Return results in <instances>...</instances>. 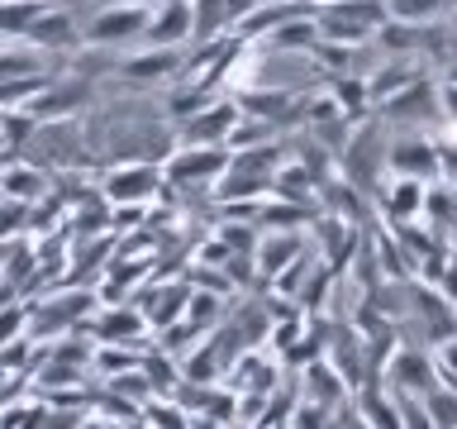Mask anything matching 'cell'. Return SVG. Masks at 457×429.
Listing matches in <instances>:
<instances>
[{
  "mask_svg": "<svg viewBox=\"0 0 457 429\" xmlns=\"http://www.w3.org/2000/svg\"><path fill=\"white\" fill-rule=\"evenodd\" d=\"M448 81H457V57H448Z\"/></svg>",
  "mask_w": 457,
  "mask_h": 429,
  "instance_id": "obj_36",
  "label": "cell"
},
{
  "mask_svg": "<svg viewBox=\"0 0 457 429\" xmlns=\"http://www.w3.org/2000/svg\"><path fill=\"white\" fill-rule=\"evenodd\" d=\"M438 120H448V129H457V81L448 77L438 81Z\"/></svg>",
  "mask_w": 457,
  "mask_h": 429,
  "instance_id": "obj_33",
  "label": "cell"
},
{
  "mask_svg": "<svg viewBox=\"0 0 457 429\" xmlns=\"http://www.w3.org/2000/svg\"><path fill=\"white\" fill-rule=\"evenodd\" d=\"M91 105V77H53L48 81V91L34 96L24 105V114H34L38 124H48V120H77V114Z\"/></svg>",
  "mask_w": 457,
  "mask_h": 429,
  "instance_id": "obj_7",
  "label": "cell"
},
{
  "mask_svg": "<svg viewBox=\"0 0 457 429\" xmlns=\"http://www.w3.org/2000/svg\"><path fill=\"white\" fill-rule=\"evenodd\" d=\"M371 114H377V120H400V124L434 120V114H438V81L414 77L410 86H400L395 96H386L381 105H371Z\"/></svg>",
  "mask_w": 457,
  "mask_h": 429,
  "instance_id": "obj_11",
  "label": "cell"
},
{
  "mask_svg": "<svg viewBox=\"0 0 457 429\" xmlns=\"http://www.w3.org/2000/svg\"><path fill=\"white\" fill-rule=\"evenodd\" d=\"M148 48H186L191 43V0H162L148 10V29H143Z\"/></svg>",
  "mask_w": 457,
  "mask_h": 429,
  "instance_id": "obj_13",
  "label": "cell"
},
{
  "mask_svg": "<svg viewBox=\"0 0 457 429\" xmlns=\"http://www.w3.org/2000/svg\"><path fill=\"white\" fill-rule=\"evenodd\" d=\"M162 191H167L162 163H114L100 181L105 206H153Z\"/></svg>",
  "mask_w": 457,
  "mask_h": 429,
  "instance_id": "obj_4",
  "label": "cell"
},
{
  "mask_svg": "<svg viewBox=\"0 0 457 429\" xmlns=\"http://www.w3.org/2000/svg\"><path fill=\"white\" fill-rule=\"evenodd\" d=\"M434 181H420V177H391L381 186L377 206L386 214V224H410V220H424V196Z\"/></svg>",
  "mask_w": 457,
  "mask_h": 429,
  "instance_id": "obj_14",
  "label": "cell"
},
{
  "mask_svg": "<svg viewBox=\"0 0 457 429\" xmlns=\"http://www.w3.org/2000/svg\"><path fill=\"white\" fill-rule=\"evenodd\" d=\"M48 191H53V172L48 167L29 163V157H10V163L0 167V196L24 200V206H38Z\"/></svg>",
  "mask_w": 457,
  "mask_h": 429,
  "instance_id": "obj_15",
  "label": "cell"
},
{
  "mask_svg": "<svg viewBox=\"0 0 457 429\" xmlns=\"http://www.w3.org/2000/svg\"><path fill=\"white\" fill-rule=\"evenodd\" d=\"M386 20H391V14H386V0H328V5H314V29H320V38L348 43V48L371 43Z\"/></svg>",
  "mask_w": 457,
  "mask_h": 429,
  "instance_id": "obj_2",
  "label": "cell"
},
{
  "mask_svg": "<svg viewBox=\"0 0 457 429\" xmlns=\"http://www.w3.org/2000/svg\"><path fill=\"white\" fill-rule=\"evenodd\" d=\"M134 5H148V0H134Z\"/></svg>",
  "mask_w": 457,
  "mask_h": 429,
  "instance_id": "obj_37",
  "label": "cell"
},
{
  "mask_svg": "<svg viewBox=\"0 0 457 429\" xmlns=\"http://www.w3.org/2000/svg\"><path fill=\"white\" fill-rule=\"evenodd\" d=\"M443 10H453V0H386V14L410 24H434Z\"/></svg>",
  "mask_w": 457,
  "mask_h": 429,
  "instance_id": "obj_25",
  "label": "cell"
},
{
  "mask_svg": "<svg viewBox=\"0 0 457 429\" xmlns=\"http://www.w3.org/2000/svg\"><path fill=\"white\" fill-rule=\"evenodd\" d=\"M24 43H29V48H38V53H71L81 43V34H77V24H71L67 10H53L48 5L34 20V29L24 34Z\"/></svg>",
  "mask_w": 457,
  "mask_h": 429,
  "instance_id": "obj_18",
  "label": "cell"
},
{
  "mask_svg": "<svg viewBox=\"0 0 457 429\" xmlns=\"http://www.w3.org/2000/svg\"><path fill=\"white\" fill-rule=\"evenodd\" d=\"M386 148H391V139L381 134V120L377 114H367V120H357L348 129V143L338 148V177L353 181L362 196H381V167H386Z\"/></svg>",
  "mask_w": 457,
  "mask_h": 429,
  "instance_id": "obj_1",
  "label": "cell"
},
{
  "mask_svg": "<svg viewBox=\"0 0 457 429\" xmlns=\"http://www.w3.org/2000/svg\"><path fill=\"white\" fill-rule=\"evenodd\" d=\"M248 10H253V0H191V43H186V48L234 34Z\"/></svg>",
  "mask_w": 457,
  "mask_h": 429,
  "instance_id": "obj_12",
  "label": "cell"
},
{
  "mask_svg": "<svg viewBox=\"0 0 457 429\" xmlns=\"http://www.w3.org/2000/svg\"><path fill=\"white\" fill-rule=\"evenodd\" d=\"M48 10L43 0H0V38H20L34 29V20Z\"/></svg>",
  "mask_w": 457,
  "mask_h": 429,
  "instance_id": "obj_22",
  "label": "cell"
},
{
  "mask_svg": "<svg viewBox=\"0 0 457 429\" xmlns=\"http://www.w3.org/2000/svg\"><path fill=\"white\" fill-rule=\"evenodd\" d=\"M305 220H320L314 206H295V200H281V196H267L257 206V234H277V229H300Z\"/></svg>",
  "mask_w": 457,
  "mask_h": 429,
  "instance_id": "obj_19",
  "label": "cell"
},
{
  "mask_svg": "<svg viewBox=\"0 0 457 429\" xmlns=\"http://www.w3.org/2000/svg\"><path fill=\"white\" fill-rule=\"evenodd\" d=\"M420 400H424L428 420H434L438 429H457V391L453 386H434V391L420 396Z\"/></svg>",
  "mask_w": 457,
  "mask_h": 429,
  "instance_id": "obj_27",
  "label": "cell"
},
{
  "mask_svg": "<svg viewBox=\"0 0 457 429\" xmlns=\"http://www.w3.org/2000/svg\"><path fill=\"white\" fill-rule=\"evenodd\" d=\"M91 367L100 372V377H120V372H134L143 367V353L138 349H129V343H96V353H91Z\"/></svg>",
  "mask_w": 457,
  "mask_h": 429,
  "instance_id": "obj_23",
  "label": "cell"
},
{
  "mask_svg": "<svg viewBox=\"0 0 457 429\" xmlns=\"http://www.w3.org/2000/svg\"><path fill=\"white\" fill-rule=\"evenodd\" d=\"M228 167V148L224 143H177L162 163L167 191H210L220 181V172Z\"/></svg>",
  "mask_w": 457,
  "mask_h": 429,
  "instance_id": "obj_3",
  "label": "cell"
},
{
  "mask_svg": "<svg viewBox=\"0 0 457 429\" xmlns=\"http://www.w3.org/2000/svg\"><path fill=\"white\" fill-rule=\"evenodd\" d=\"M381 382L391 386L395 396H428V391L438 386L434 353L414 349V343H400V349H391V358H386V367H381Z\"/></svg>",
  "mask_w": 457,
  "mask_h": 429,
  "instance_id": "obj_6",
  "label": "cell"
},
{
  "mask_svg": "<svg viewBox=\"0 0 457 429\" xmlns=\"http://www.w3.org/2000/svg\"><path fill=\"white\" fill-rule=\"evenodd\" d=\"M148 10L153 5H134V0H114L86 24V43L91 48H114V43H129V38H143L148 29Z\"/></svg>",
  "mask_w": 457,
  "mask_h": 429,
  "instance_id": "obj_8",
  "label": "cell"
},
{
  "mask_svg": "<svg viewBox=\"0 0 457 429\" xmlns=\"http://www.w3.org/2000/svg\"><path fill=\"white\" fill-rule=\"evenodd\" d=\"M143 372H148V382H153V396H177V382H186L181 367L167 358V349H148V353H143Z\"/></svg>",
  "mask_w": 457,
  "mask_h": 429,
  "instance_id": "obj_24",
  "label": "cell"
},
{
  "mask_svg": "<svg viewBox=\"0 0 457 429\" xmlns=\"http://www.w3.org/2000/svg\"><path fill=\"white\" fill-rule=\"evenodd\" d=\"M186 67V48H148L138 57H124L120 72L134 86H153V81H177Z\"/></svg>",
  "mask_w": 457,
  "mask_h": 429,
  "instance_id": "obj_16",
  "label": "cell"
},
{
  "mask_svg": "<svg viewBox=\"0 0 457 429\" xmlns=\"http://www.w3.org/2000/svg\"><path fill=\"white\" fill-rule=\"evenodd\" d=\"M300 253H305V234H300V229H277V234H257L253 263H257V272L271 282L281 267H291Z\"/></svg>",
  "mask_w": 457,
  "mask_h": 429,
  "instance_id": "obj_17",
  "label": "cell"
},
{
  "mask_svg": "<svg viewBox=\"0 0 457 429\" xmlns=\"http://www.w3.org/2000/svg\"><path fill=\"white\" fill-rule=\"evenodd\" d=\"M438 291L448 296V306L457 310V253H448V267H443V277H438Z\"/></svg>",
  "mask_w": 457,
  "mask_h": 429,
  "instance_id": "obj_34",
  "label": "cell"
},
{
  "mask_svg": "<svg viewBox=\"0 0 457 429\" xmlns=\"http://www.w3.org/2000/svg\"><path fill=\"white\" fill-rule=\"evenodd\" d=\"M400 425H405V429H438L434 420H428V410H424L420 396H400Z\"/></svg>",
  "mask_w": 457,
  "mask_h": 429,
  "instance_id": "obj_31",
  "label": "cell"
},
{
  "mask_svg": "<svg viewBox=\"0 0 457 429\" xmlns=\"http://www.w3.org/2000/svg\"><path fill=\"white\" fill-rule=\"evenodd\" d=\"M29 210H34V206L0 196V243H10L14 234H20V229H29Z\"/></svg>",
  "mask_w": 457,
  "mask_h": 429,
  "instance_id": "obj_28",
  "label": "cell"
},
{
  "mask_svg": "<svg viewBox=\"0 0 457 429\" xmlns=\"http://www.w3.org/2000/svg\"><path fill=\"white\" fill-rule=\"evenodd\" d=\"M238 120H243V110L234 105V96H220L214 105L177 124V143H224L228 148V134H234Z\"/></svg>",
  "mask_w": 457,
  "mask_h": 429,
  "instance_id": "obj_10",
  "label": "cell"
},
{
  "mask_svg": "<svg viewBox=\"0 0 457 429\" xmlns=\"http://www.w3.org/2000/svg\"><path fill=\"white\" fill-rule=\"evenodd\" d=\"M314 38H320L314 14H295V20H286L281 29H271V34H267V53H310Z\"/></svg>",
  "mask_w": 457,
  "mask_h": 429,
  "instance_id": "obj_21",
  "label": "cell"
},
{
  "mask_svg": "<svg viewBox=\"0 0 457 429\" xmlns=\"http://www.w3.org/2000/svg\"><path fill=\"white\" fill-rule=\"evenodd\" d=\"M0 120H5V110H0Z\"/></svg>",
  "mask_w": 457,
  "mask_h": 429,
  "instance_id": "obj_38",
  "label": "cell"
},
{
  "mask_svg": "<svg viewBox=\"0 0 457 429\" xmlns=\"http://www.w3.org/2000/svg\"><path fill=\"white\" fill-rule=\"evenodd\" d=\"M81 334L96 343H129V349L148 353V320H143L138 306H96L81 320Z\"/></svg>",
  "mask_w": 457,
  "mask_h": 429,
  "instance_id": "obj_5",
  "label": "cell"
},
{
  "mask_svg": "<svg viewBox=\"0 0 457 429\" xmlns=\"http://www.w3.org/2000/svg\"><path fill=\"white\" fill-rule=\"evenodd\" d=\"M453 191H457V181H453Z\"/></svg>",
  "mask_w": 457,
  "mask_h": 429,
  "instance_id": "obj_39",
  "label": "cell"
},
{
  "mask_svg": "<svg viewBox=\"0 0 457 429\" xmlns=\"http://www.w3.org/2000/svg\"><path fill=\"white\" fill-rule=\"evenodd\" d=\"M14 339H29V306H0V349Z\"/></svg>",
  "mask_w": 457,
  "mask_h": 429,
  "instance_id": "obj_30",
  "label": "cell"
},
{
  "mask_svg": "<svg viewBox=\"0 0 457 429\" xmlns=\"http://www.w3.org/2000/svg\"><path fill=\"white\" fill-rule=\"evenodd\" d=\"M434 148H438V177L457 181V129L448 139H434Z\"/></svg>",
  "mask_w": 457,
  "mask_h": 429,
  "instance_id": "obj_32",
  "label": "cell"
},
{
  "mask_svg": "<svg viewBox=\"0 0 457 429\" xmlns=\"http://www.w3.org/2000/svg\"><path fill=\"white\" fill-rule=\"evenodd\" d=\"M305 400H314V406L334 410L343 400V377L334 363H324V358H314V363L305 367Z\"/></svg>",
  "mask_w": 457,
  "mask_h": 429,
  "instance_id": "obj_20",
  "label": "cell"
},
{
  "mask_svg": "<svg viewBox=\"0 0 457 429\" xmlns=\"http://www.w3.org/2000/svg\"><path fill=\"white\" fill-rule=\"evenodd\" d=\"M386 172L391 177H420V181H438V148L424 134H400L386 148Z\"/></svg>",
  "mask_w": 457,
  "mask_h": 429,
  "instance_id": "obj_9",
  "label": "cell"
},
{
  "mask_svg": "<svg viewBox=\"0 0 457 429\" xmlns=\"http://www.w3.org/2000/svg\"><path fill=\"white\" fill-rule=\"evenodd\" d=\"M434 367H438V386H453L457 391V334L434 343Z\"/></svg>",
  "mask_w": 457,
  "mask_h": 429,
  "instance_id": "obj_29",
  "label": "cell"
},
{
  "mask_svg": "<svg viewBox=\"0 0 457 429\" xmlns=\"http://www.w3.org/2000/svg\"><path fill=\"white\" fill-rule=\"evenodd\" d=\"M43 72V53L38 48H0V81H10V77H38Z\"/></svg>",
  "mask_w": 457,
  "mask_h": 429,
  "instance_id": "obj_26",
  "label": "cell"
},
{
  "mask_svg": "<svg viewBox=\"0 0 457 429\" xmlns=\"http://www.w3.org/2000/svg\"><path fill=\"white\" fill-rule=\"evenodd\" d=\"M105 425H110V420H105V415H96V410H86L77 429H105Z\"/></svg>",
  "mask_w": 457,
  "mask_h": 429,
  "instance_id": "obj_35",
  "label": "cell"
}]
</instances>
